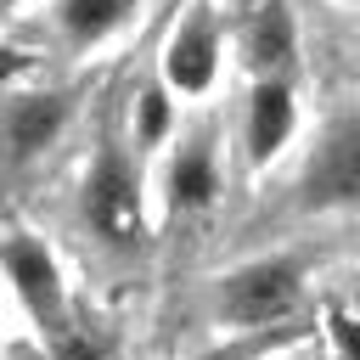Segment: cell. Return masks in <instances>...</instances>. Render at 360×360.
Segmentation results:
<instances>
[{"label": "cell", "mask_w": 360, "mask_h": 360, "mask_svg": "<svg viewBox=\"0 0 360 360\" xmlns=\"http://www.w3.org/2000/svg\"><path fill=\"white\" fill-rule=\"evenodd\" d=\"M73 214H79V231L96 248H107L118 259L141 253L146 231L158 225L152 219V174L124 146V135H101L90 146L79 186H73Z\"/></svg>", "instance_id": "cell-1"}, {"label": "cell", "mask_w": 360, "mask_h": 360, "mask_svg": "<svg viewBox=\"0 0 360 360\" xmlns=\"http://www.w3.org/2000/svg\"><path fill=\"white\" fill-rule=\"evenodd\" d=\"M309 304V264L298 253H248L208 281V321L225 338H276Z\"/></svg>", "instance_id": "cell-2"}, {"label": "cell", "mask_w": 360, "mask_h": 360, "mask_svg": "<svg viewBox=\"0 0 360 360\" xmlns=\"http://www.w3.org/2000/svg\"><path fill=\"white\" fill-rule=\"evenodd\" d=\"M287 202L292 214H309V219L360 208V101H343L309 124L287 169Z\"/></svg>", "instance_id": "cell-3"}, {"label": "cell", "mask_w": 360, "mask_h": 360, "mask_svg": "<svg viewBox=\"0 0 360 360\" xmlns=\"http://www.w3.org/2000/svg\"><path fill=\"white\" fill-rule=\"evenodd\" d=\"M231 141L214 124H186L180 141L146 169L152 174V219L158 225H197L225 202L231 186Z\"/></svg>", "instance_id": "cell-4"}, {"label": "cell", "mask_w": 360, "mask_h": 360, "mask_svg": "<svg viewBox=\"0 0 360 360\" xmlns=\"http://www.w3.org/2000/svg\"><path fill=\"white\" fill-rule=\"evenodd\" d=\"M225 62H231V28L225 11L214 0H186L174 11V22L158 39L152 73L174 90L180 107H208L225 84Z\"/></svg>", "instance_id": "cell-5"}, {"label": "cell", "mask_w": 360, "mask_h": 360, "mask_svg": "<svg viewBox=\"0 0 360 360\" xmlns=\"http://www.w3.org/2000/svg\"><path fill=\"white\" fill-rule=\"evenodd\" d=\"M79 124V90L68 84H11L0 90V180H28L45 169Z\"/></svg>", "instance_id": "cell-6"}, {"label": "cell", "mask_w": 360, "mask_h": 360, "mask_svg": "<svg viewBox=\"0 0 360 360\" xmlns=\"http://www.w3.org/2000/svg\"><path fill=\"white\" fill-rule=\"evenodd\" d=\"M0 281H6L11 304L22 309V321L39 338H56L79 315L73 287H68V270H62V253L34 225H17V219L0 225Z\"/></svg>", "instance_id": "cell-7"}, {"label": "cell", "mask_w": 360, "mask_h": 360, "mask_svg": "<svg viewBox=\"0 0 360 360\" xmlns=\"http://www.w3.org/2000/svg\"><path fill=\"white\" fill-rule=\"evenodd\" d=\"M304 96L298 79H248L242 101H236V129H231V152L236 169L248 180L292 163V152L304 146Z\"/></svg>", "instance_id": "cell-8"}, {"label": "cell", "mask_w": 360, "mask_h": 360, "mask_svg": "<svg viewBox=\"0 0 360 360\" xmlns=\"http://www.w3.org/2000/svg\"><path fill=\"white\" fill-rule=\"evenodd\" d=\"M298 45H304V28L292 0H253L231 22V56L242 62L248 79H292Z\"/></svg>", "instance_id": "cell-9"}, {"label": "cell", "mask_w": 360, "mask_h": 360, "mask_svg": "<svg viewBox=\"0 0 360 360\" xmlns=\"http://www.w3.org/2000/svg\"><path fill=\"white\" fill-rule=\"evenodd\" d=\"M141 17V0H45V34L68 56H96L118 45Z\"/></svg>", "instance_id": "cell-10"}, {"label": "cell", "mask_w": 360, "mask_h": 360, "mask_svg": "<svg viewBox=\"0 0 360 360\" xmlns=\"http://www.w3.org/2000/svg\"><path fill=\"white\" fill-rule=\"evenodd\" d=\"M180 101H174V90L158 79V73H146V79H135V90L124 96V146L152 169L174 141H180Z\"/></svg>", "instance_id": "cell-11"}, {"label": "cell", "mask_w": 360, "mask_h": 360, "mask_svg": "<svg viewBox=\"0 0 360 360\" xmlns=\"http://www.w3.org/2000/svg\"><path fill=\"white\" fill-rule=\"evenodd\" d=\"M45 360H118V349H112V338L79 309L56 338H45Z\"/></svg>", "instance_id": "cell-12"}, {"label": "cell", "mask_w": 360, "mask_h": 360, "mask_svg": "<svg viewBox=\"0 0 360 360\" xmlns=\"http://www.w3.org/2000/svg\"><path fill=\"white\" fill-rule=\"evenodd\" d=\"M321 338L332 360H360V304H326L321 309Z\"/></svg>", "instance_id": "cell-13"}, {"label": "cell", "mask_w": 360, "mask_h": 360, "mask_svg": "<svg viewBox=\"0 0 360 360\" xmlns=\"http://www.w3.org/2000/svg\"><path fill=\"white\" fill-rule=\"evenodd\" d=\"M248 360H287V354H276V349H270V338H259V343H253V354H248Z\"/></svg>", "instance_id": "cell-14"}, {"label": "cell", "mask_w": 360, "mask_h": 360, "mask_svg": "<svg viewBox=\"0 0 360 360\" xmlns=\"http://www.w3.org/2000/svg\"><path fill=\"white\" fill-rule=\"evenodd\" d=\"M17 11H28V0H0V22H6V17H17Z\"/></svg>", "instance_id": "cell-15"}, {"label": "cell", "mask_w": 360, "mask_h": 360, "mask_svg": "<svg viewBox=\"0 0 360 360\" xmlns=\"http://www.w3.org/2000/svg\"><path fill=\"white\" fill-rule=\"evenodd\" d=\"M6 304H11V292H6V281H0V326H6Z\"/></svg>", "instance_id": "cell-16"}, {"label": "cell", "mask_w": 360, "mask_h": 360, "mask_svg": "<svg viewBox=\"0 0 360 360\" xmlns=\"http://www.w3.org/2000/svg\"><path fill=\"white\" fill-rule=\"evenodd\" d=\"M338 6H354V11H360V0H338Z\"/></svg>", "instance_id": "cell-17"}]
</instances>
